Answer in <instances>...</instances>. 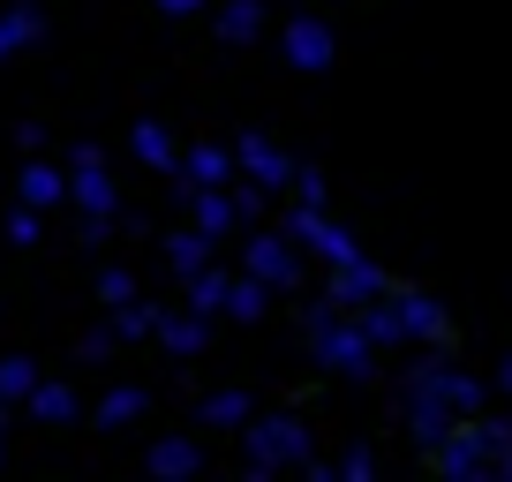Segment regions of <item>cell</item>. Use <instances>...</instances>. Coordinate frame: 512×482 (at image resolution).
<instances>
[{"instance_id":"cell-1","label":"cell","mask_w":512,"mask_h":482,"mask_svg":"<svg viewBox=\"0 0 512 482\" xmlns=\"http://www.w3.org/2000/svg\"><path fill=\"white\" fill-rule=\"evenodd\" d=\"M68 189H76V204H83V211H98V219L113 211V181H106V166H98V151H91V144L76 151V174H68Z\"/></svg>"},{"instance_id":"cell-2","label":"cell","mask_w":512,"mask_h":482,"mask_svg":"<svg viewBox=\"0 0 512 482\" xmlns=\"http://www.w3.org/2000/svg\"><path fill=\"white\" fill-rule=\"evenodd\" d=\"M287 53L317 76V68H332V31H324L317 16H302V23H287Z\"/></svg>"},{"instance_id":"cell-3","label":"cell","mask_w":512,"mask_h":482,"mask_svg":"<svg viewBox=\"0 0 512 482\" xmlns=\"http://www.w3.org/2000/svg\"><path fill=\"white\" fill-rule=\"evenodd\" d=\"M249 264H256V279H264V287H294V272H302V264H294V241H279V234L256 241Z\"/></svg>"},{"instance_id":"cell-4","label":"cell","mask_w":512,"mask_h":482,"mask_svg":"<svg viewBox=\"0 0 512 482\" xmlns=\"http://www.w3.org/2000/svg\"><path fill=\"white\" fill-rule=\"evenodd\" d=\"M294 452H302V430H294V422H256V445H249V460H256V467L294 460Z\"/></svg>"},{"instance_id":"cell-5","label":"cell","mask_w":512,"mask_h":482,"mask_svg":"<svg viewBox=\"0 0 512 482\" xmlns=\"http://www.w3.org/2000/svg\"><path fill=\"white\" fill-rule=\"evenodd\" d=\"M317 354H324V362H339V370H362V362H369V347H362V332H354V324H347V332H339V324H324V332H317Z\"/></svg>"},{"instance_id":"cell-6","label":"cell","mask_w":512,"mask_h":482,"mask_svg":"<svg viewBox=\"0 0 512 482\" xmlns=\"http://www.w3.org/2000/svg\"><path fill=\"white\" fill-rule=\"evenodd\" d=\"M61 196H68V181L53 174V166H23V204L31 211H53Z\"/></svg>"},{"instance_id":"cell-7","label":"cell","mask_w":512,"mask_h":482,"mask_svg":"<svg viewBox=\"0 0 512 482\" xmlns=\"http://www.w3.org/2000/svg\"><path fill=\"white\" fill-rule=\"evenodd\" d=\"M38 31H46V16H38V8H8V16H0V53H16V46H31Z\"/></svg>"},{"instance_id":"cell-8","label":"cell","mask_w":512,"mask_h":482,"mask_svg":"<svg viewBox=\"0 0 512 482\" xmlns=\"http://www.w3.org/2000/svg\"><path fill=\"white\" fill-rule=\"evenodd\" d=\"M241 166H249L256 181H272V189H279V181H287V159H279V151L264 144V136H249V144H241Z\"/></svg>"},{"instance_id":"cell-9","label":"cell","mask_w":512,"mask_h":482,"mask_svg":"<svg viewBox=\"0 0 512 482\" xmlns=\"http://www.w3.org/2000/svg\"><path fill=\"white\" fill-rule=\"evenodd\" d=\"M31 415L38 422H68V415H76V392H68V385H31Z\"/></svg>"},{"instance_id":"cell-10","label":"cell","mask_w":512,"mask_h":482,"mask_svg":"<svg viewBox=\"0 0 512 482\" xmlns=\"http://www.w3.org/2000/svg\"><path fill=\"white\" fill-rule=\"evenodd\" d=\"M196 226H204V234H226V226H234V204H226L219 189H196Z\"/></svg>"},{"instance_id":"cell-11","label":"cell","mask_w":512,"mask_h":482,"mask_svg":"<svg viewBox=\"0 0 512 482\" xmlns=\"http://www.w3.org/2000/svg\"><path fill=\"white\" fill-rule=\"evenodd\" d=\"M31 385H38V370L23 354H8V362H0V400H31Z\"/></svg>"},{"instance_id":"cell-12","label":"cell","mask_w":512,"mask_h":482,"mask_svg":"<svg viewBox=\"0 0 512 482\" xmlns=\"http://www.w3.org/2000/svg\"><path fill=\"white\" fill-rule=\"evenodd\" d=\"M204 241H211L204 226H196V234H174V249H166V257H174V272H189V279L204 272Z\"/></svg>"},{"instance_id":"cell-13","label":"cell","mask_w":512,"mask_h":482,"mask_svg":"<svg viewBox=\"0 0 512 482\" xmlns=\"http://www.w3.org/2000/svg\"><path fill=\"white\" fill-rule=\"evenodd\" d=\"M159 332H166V347H181V354H196V347H204V317H166Z\"/></svg>"},{"instance_id":"cell-14","label":"cell","mask_w":512,"mask_h":482,"mask_svg":"<svg viewBox=\"0 0 512 482\" xmlns=\"http://www.w3.org/2000/svg\"><path fill=\"white\" fill-rule=\"evenodd\" d=\"M136 159H144V166H174V144H166V129H151V121H144V129H136Z\"/></svg>"},{"instance_id":"cell-15","label":"cell","mask_w":512,"mask_h":482,"mask_svg":"<svg viewBox=\"0 0 512 482\" xmlns=\"http://www.w3.org/2000/svg\"><path fill=\"white\" fill-rule=\"evenodd\" d=\"M189 181H196V189H211V181H226V151H189Z\"/></svg>"},{"instance_id":"cell-16","label":"cell","mask_w":512,"mask_h":482,"mask_svg":"<svg viewBox=\"0 0 512 482\" xmlns=\"http://www.w3.org/2000/svg\"><path fill=\"white\" fill-rule=\"evenodd\" d=\"M219 23H226V38H234V46H241V38H256V0H234Z\"/></svg>"},{"instance_id":"cell-17","label":"cell","mask_w":512,"mask_h":482,"mask_svg":"<svg viewBox=\"0 0 512 482\" xmlns=\"http://www.w3.org/2000/svg\"><path fill=\"white\" fill-rule=\"evenodd\" d=\"M151 467H159V475H189V467H196V445H159V452H151Z\"/></svg>"},{"instance_id":"cell-18","label":"cell","mask_w":512,"mask_h":482,"mask_svg":"<svg viewBox=\"0 0 512 482\" xmlns=\"http://www.w3.org/2000/svg\"><path fill=\"white\" fill-rule=\"evenodd\" d=\"M249 415V400L241 392H219V400H204V422H241Z\"/></svg>"},{"instance_id":"cell-19","label":"cell","mask_w":512,"mask_h":482,"mask_svg":"<svg viewBox=\"0 0 512 482\" xmlns=\"http://www.w3.org/2000/svg\"><path fill=\"white\" fill-rule=\"evenodd\" d=\"M136 407H144V392H136V385H121V392H113L106 407H98V415H106V422H128V415H136Z\"/></svg>"},{"instance_id":"cell-20","label":"cell","mask_w":512,"mask_h":482,"mask_svg":"<svg viewBox=\"0 0 512 482\" xmlns=\"http://www.w3.org/2000/svg\"><path fill=\"white\" fill-rule=\"evenodd\" d=\"M8 241H16V249H31V241H38V211H31V204L8 219Z\"/></svg>"},{"instance_id":"cell-21","label":"cell","mask_w":512,"mask_h":482,"mask_svg":"<svg viewBox=\"0 0 512 482\" xmlns=\"http://www.w3.org/2000/svg\"><path fill=\"white\" fill-rule=\"evenodd\" d=\"M226 302V279H211V272H196V309H219Z\"/></svg>"},{"instance_id":"cell-22","label":"cell","mask_w":512,"mask_h":482,"mask_svg":"<svg viewBox=\"0 0 512 482\" xmlns=\"http://www.w3.org/2000/svg\"><path fill=\"white\" fill-rule=\"evenodd\" d=\"M264 309V287H234V317H256Z\"/></svg>"},{"instance_id":"cell-23","label":"cell","mask_w":512,"mask_h":482,"mask_svg":"<svg viewBox=\"0 0 512 482\" xmlns=\"http://www.w3.org/2000/svg\"><path fill=\"white\" fill-rule=\"evenodd\" d=\"M166 16H196V8H204V0H159Z\"/></svg>"},{"instance_id":"cell-24","label":"cell","mask_w":512,"mask_h":482,"mask_svg":"<svg viewBox=\"0 0 512 482\" xmlns=\"http://www.w3.org/2000/svg\"><path fill=\"white\" fill-rule=\"evenodd\" d=\"M505 392H512V362H505Z\"/></svg>"}]
</instances>
